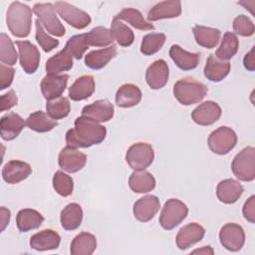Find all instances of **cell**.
<instances>
[{"mask_svg":"<svg viewBox=\"0 0 255 255\" xmlns=\"http://www.w3.org/2000/svg\"><path fill=\"white\" fill-rule=\"evenodd\" d=\"M73 56L64 48L46 62V72L51 75H58L61 72L69 71L73 67Z\"/></svg>","mask_w":255,"mask_h":255,"instance_id":"4dcf8cb0","label":"cell"},{"mask_svg":"<svg viewBox=\"0 0 255 255\" xmlns=\"http://www.w3.org/2000/svg\"><path fill=\"white\" fill-rule=\"evenodd\" d=\"M244 191L243 186L239 181L227 178L221 180L216 187V196L219 201L225 204H232L235 203Z\"/></svg>","mask_w":255,"mask_h":255,"instance_id":"7402d4cb","label":"cell"},{"mask_svg":"<svg viewBox=\"0 0 255 255\" xmlns=\"http://www.w3.org/2000/svg\"><path fill=\"white\" fill-rule=\"evenodd\" d=\"M58 162L59 166L65 171L75 173L86 165L87 155L76 147L67 145L60 151Z\"/></svg>","mask_w":255,"mask_h":255,"instance_id":"8fae6325","label":"cell"},{"mask_svg":"<svg viewBox=\"0 0 255 255\" xmlns=\"http://www.w3.org/2000/svg\"><path fill=\"white\" fill-rule=\"evenodd\" d=\"M207 143L212 152L219 155L227 154L235 147L237 135L231 128L220 127L209 134Z\"/></svg>","mask_w":255,"mask_h":255,"instance_id":"52a82bcc","label":"cell"},{"mask_svg":"<svg viewBox=\"0 0 255 255\" xmlns=\"http://www.w3.org/2000/svg\"><path fill=\"white\" fill-rule=\"evenodd\" d=\"M230 72V63L228 61H221L213 54L209 55L204 66V76L211 82L222 81Z\"/></svg>","mask_w":255,"mask_h":255,"instance_id":"4316f807","label":"cell"},{"mask_svg":"<svg viewBox=\"0 0 255 255\" xmlns=\"http://www.w3.org/2000/svg\"><path fill=\"white\" fill-rule=\"evenodd\" d=\"M233 174L241 181H252L255 178V148L246 146L232 160Z\"/></svg>","mask_w":255,"mask_h":255,"instance_id":"277c9868","label":"cell"},{"mask_svg":"<svg viewBox=\"0 0 255 255\" xmlns=\"http://www.w3.org/2000/svg\"><path fill=\"white\" fill-rule=\"evenodd\" d=\"M18 98L14 90L8 91L6 94L1 96V112L8 111L17 105Z\"/></svg>","mask_w":255,"mask_h":255,"instance_id":"c3c4849f","label":"cell"},{"mask_svg":"<svg viewBox=\"0 0 255 255\" xmlns=\"http://www.w3.org/2000/svg\"><path fill=\"white\" fill-rule=\"evenodd\" d=\"M188 208L184 202L176 198L165 201L160 215L159 224L165 230H171L179 225L187 216Z\"/></svg>","mask_w":255,"mask_h":255,"instance_id":"5b68a950","label":"cell"},{"mask_svg":"<svg viewBox=\"0 0 255 255\" xmlns=\"http://www.w3.org/2000/svg\"><path fill=\"white\" fill-rule=\"evenodd\" d=\"M220 106L213 101H206L197 106L191 113V119L199 126H210L221 117Z\"/></svg>","mask_w":255,"mask_h":255,"instance_id":"5bb4252c","label":"cell"},{"mask_svg":"<svg viewBox=\"0 0 255 255\" xmlns=\"http://www.w3.org/2000/svg\"><path fill=\"white\" fill-rule=\"evenodd\" d=\"M32 173V167L29 163L22 160H10L3 166L2 177L9 184L19 183Z\"/></svg>","mask_w":255,"mask_h":255,"instance_id":"d6986e66","label":"cell"},{"mask_svg":"<svg viewBox=\"0 0 255 255\" xmlns=\"http://www.w3.org/2000/svg\"><path fill=\"white\" fill-rule=\"evenodd\" d=\"M166 37L163 33H149L145 35L140 44V53L144 56H151L157 53L164 45Z\"/></svg>","mask_w":255,"mask_h":255,"instance_id":"ab89813d","label":"cell"},{"mask_svg":"<svg viewBox=\"0 0 255 255\" xmlns=\"http://www.w3.org/2000/svg\"><path fill=\"white\" fill-rule=\"evenodd\" d=\"M169 69L167 63L162 60L154 61L145 72V81L148 87L152 90H159L163 88L168 81Z\"/></svg>","mask_w":255,"mask_h":255,"instance_id":"2e32d148","label":"cell"},{"mask_svg":"<svg viewBox=\"0 0 255 255\" xmlns=\"http://www.w3.org/2000/svg\"><path fill=\"white\" fill-rule=\"evenodd\" d=\"M174 98L183 106H190L201 102L207 94L206 86L192 78L178 80L173 86Z\"/></svg>","mask_w":255,"mask_h":255,"instance_id":"3957f363","label":"cell"},{"mask_svg":"<svg viewBox=\"0 0 255 255\" xmlns=\"http://www.w3.org/2000/svg\"><path fill=\"white\" fill-rule=\"evenodd\" d=\"M115 18L128 22L137 30L149 31L155 29V27L150 22L146 21L142 14L134 8H124L115 16Z\"/></svg>","mask_w":255,"mask_h":255,"instance_id":"e575fe53","label":"cell"},{"mask_svg":"<svg viewBox=\"0 0 255 255\" xmlns=\"http://www.w3.org/2000/svg\"><path fill=\"white\" fill-rule=\"evenodd\" d=\"M61 243L60 235L52 229H44L30 238V247L37 251L54 250L59 247Z\"/></svg>","mask_w":255,"mask_h":255,"instance_id":"603a6c76","label":"cell"},{"mask_svg":"<svg viewBox=\"0 0 255 255\" xmlns=\"http://www.w3.org/2000/svg\"><path fill=\"white\" fill-rule=\"evenodd\" d=\"M87 43L93 47H109L114 43V37L111 31L103 26L93 28L90 32L85 33Z\"/></svg>","mask_w":255,"mask_h":255,"instance_id":"f35d334b","label":"cell"},{"mask_svg":"<svg viewBox=\"0 0 255 255\" xmlns=\"http://www.w3.org/2000/svg\"><path fill=\"white\" fill-rule=\"evenodd\" d=\"M33 12L48 33L56 37L65 35L66 29L56 15L55 5L52 3H36L33 6Z\"/></svg>","mask_w":255,"mask_h":255,"instance_id":"8992f818","label":"cell"},{"mask_svg":"<svg viewBox=\"0 0 255 255\" xmlns=\"http://www.w3.org/2000/svg\"><path fill=\"white\" fill-rule=\"evenodd\" d=\"M156 184L154 176L144 170H134L128 178V185L135 193H147L154 189Z\"/></svg>","mask_w":255,"mask_h":255,"instance_id":"f1b7e54d","label":"cell"},{"mask_svg":"<svg viewBox=\"0 0 255 255\" xmlns=\"http://www.w3.org/2000/svg\"><path fill=\"white\" fill-rule=\"evenodd\" d=\"M25 125V121L16 113L4 115L0 120V133L2 139L13 140L20 134Z\"/></svg>","mask_w":255,"mask_h":255,"instance_id":"44dd1931","label":"cell"},{"mask_svg":"<svg viewBox=\"0 0 255 255\" xmlns=\"http://www.w3.org/2000/svg\"><path fill=\"white\" fill-rule=\"evenodd\" d=\"M6 24L13 36L18 38L29 36L32 25V9L19 1L12 2L7 9Z\"/></svg>","mask_w":255,"mask_h":255,"instance_id":"7a4b0ae2","label":"cell"},{"mask_svg":"<svg viewBox=\"0 0 255 255\" xmlns=\"http://www.w3.org/2000/svg\"><path fill=\"white\" fill-rule=\"evenodd\" d=\"M68 75H51L47 74L40 84V88L44 98L49 101L59 97L65 92L68 85Z\"/></svg>","mask_w":255,"mask_h":255,"instance_id":"9a60e30c","label":"cell"},{"mask_svg":"<svg viewBox=\"0 0 255 255\" xmlns=\"http://www.w3.org/2000/svg\"><path fill=\"white\" fill-rule=\"evenodd\" d=\"M169 56L174 64L182 71L195 69L200 60L199 53H191L183 50L178 45H172L169 49Z\"/></svg>","mask_w":255,"mask_h":255,"instance_id":"cb8c5ba5","label":"cell"},{"mask_svg":"<svg viewBox=\"0 0 255 255\" xmlns=\"http://www.w3.org/2000/svg\"><path fill=\"white\" fill-rule=\"evenodd\" d=\"M205 234V229L198 223L192 222L182 226L177 232L175 241L180 250H185L193 244L199 242Z\"/></svg>","mask_w":255,"mask_h":255,"instance_id":"ac0fdd59","label":"cell"},{"mask_svg":"<svg viewBox=\"0 0 255 255\" xmlns=\"http://www.w3.org/2000/svg\"><path fill=\"white\" fill-rule=\"evenodd\" d=\"M44 221V216L31 208L21 209L16 215V224L20 232H28L39 228Z\"/></svg>","mask_w":255,"mask_h":255,"instance_id":"f546056e","label":"cell"},{"mask_svg":"<svg viewBox=\"0 0 255 255\" xmlns=\"http://www.w3.org/2000/svg\"><path fill=\"white\" fill-rule=\"evenodd\" d=\"M53 187L59 195L67 197L73 193L74 180L67 173L58 170L53 176Z\"/></svg>","mask_w":255,"mask_h":255,"instance_id":"7bdbcfd3","label":"cell"},{"mask_svg":"<svg viewBox=\"0 0 255 255\" xmlns=\"http://www.w3.org/2000/svg\"><path fill=\"white\" fill-rule=\"evenodd\" d=\"M107 135V128L99 123L85 117L76 119L74 128L66 132L67 145L72 147H90L101 143Z\"/></svg>","mask_w":255,"mask_h":255,"instance_id":"6da1fadb","label":"cell"},{"mask_svg":"<svg viewBox=\"0 0 255 255\" xmlns=\"http://www.w3.org/2000/svg\"><path fill=\"white\" fill-rule=\"evenodd\" d=\"M110 31L114 37V40H116L122 47H128L134 41V34L131 29L115 17L112 21Z\"/></svg>","mask_w":255,"mask_h":255,"instance_id":"74e56055","label":"cell"},{"mask_svg":"<svg viewBox=\"0 0 255 255\" xmlns=\"http://www.w3.org/2000/svg\"><path fill=\"white\" fill-rule=\"evenodd\" d=\"M19 50V59L22 69L27 74H33L37 71L40 63V52L38 48L29 41H17Z\"/></svg>","mask_w":255,"mask_h":255,"instance_id":"7c38bea8","label":"cell"},{"mask_svg":"<svg viewBox=\"0 0 255 255\" xmlns=\"http://www.w3.org/2000/svg\"><path fill=\"white\" fill-rule=\"evenodd\" d=\"M96 248V236L89 232H81L73 239L70 252L72 255H91Z\"/></svg>","mask_w":255,"mask_h":255,"instance_id":"d6a6232c","label":"cell"},{"mask_svg":"<svg viewBox=\"0 0 255 255\" xmlns=\"http://www.w3.org/2000/svg\"><path fill=\"white\" fill-rule=\"evenodd\" d=\"M46 111L53 120H61L70 114L71 105L67 98L59 97L47 101Z\"/></svg>","mask_w":255,"mask_h":255,"instance_id":"60d3db41","label":"cell"},{"mask_svg":"<svg viewBox=\"0 0 255 255\" xmlns=\"http://www.w3.org/2000/svg\"><path fill=\"white\" fill-rule=\"evenodd\" d=\"M233 30L237 35L242 37H249L254 34L255 26L249 17L245 15H239L233 21Z\"/></svg>","mask_w":255,"mask_h":255,"instance_id":"bcb514c9","label":"cell"},{"mask_svg":"<svg viewBox=\"0 0 255 255\" xmlns=\"http://www.w3.org/2000/svg\"><path fill=\"white\" fill-rule=\"evenodd\" d=\"M141 91L136 85L124 84L116 93V104L120 108H131L141 100Z\"/></svg>","mask_w":255,"mask_h":255,"instance_id":"83f0119b","label":"cell"},{"mask_svg":"<svg viewBox=\"0 0 255 255\" xmlns=\"http://www.w3.org/2000/svg\"><path fill=\"white\" fill-rule=\"evenodd\" d=\"M61 224L66 230L77 229L83 220L82 206L76 202L67 204L61 211Z\"/></svg>","mask_w":255,"mask_h":255,"instance_id":"1f68e13d","label":"cell"},{"mask_svg":"<svg viewBox=\"0 0 255 255\" xmlns=\"http://www.w3.org/2000/svg\"><path fill=\"white\" fill-rule=\"evenodd\" d=\"M244 218L250 223L255 222V196L251 195L244 203L242 208Z\"/></svg>","mask_w":255,"mask_h":255,"instance_id":"681fc988","label":"cell"},{"mask_svg":"<svg viewBox=\"0 0 255 255\" xmlns=\"http://www.w3.org/2000/svg\"><path fill=\"white\" fill-rule=\"evenodd\" d=\"M154 159L152 146L147 142H136L131 144L126 153V161L134 170H144Z\"/></svg>","mask_w":255,"mask_h":255,"instance_id":"ba28073f","label":"cell"},{"mask_svg":"<svg viewBox=\"0 0 255 255\" xmlns=\"http://www.w3.org/2000/svg\"><path fill=\"white\" fill-rule=\"evenodd\" d=\"M254 48L252 47V49L244 56L243 59V65L245 67L246 70L253 72L255 70V58H254Z\"/></svg>","mask_w":255,"mask_h":255,"instance_id":"f907efd6","label":"cell"},{"mask_svg":"<svg viewBox=\"0 0 255 255\" xmlns=\"http://www.w3.org/2000/svg\"><path fill=\"white\" fill-rule=\"evenodd\" d=\"M160 207V202L155 195H145L133 204V216L140 222H147L151 220L157 213Z\"/></svg>","mask_w":255,"mask_h":255,"instance_id":"e0dca14e","label":"cell"},{"mask_svg":"<svg viewBox=\"0 0 255 255\" xmlns=\"http://www.w3.org/2000/svg\"><path fill=\"white\" fill-rule=\"evenodd\" d=\"M15 75L14 68L10 66H5L4 64L0 65V90H5L10 87L13 82Z\"/></svg>","mask_w":255,"mask_h":255,"instance_id":"7dc6e473","label":"cell"},{"mask_svg":"<svg viewBox=\"0 0 255 255\" xmlns=\"http://www.w3.org/2000/svg\"><path fill=\"white\" fill-rule=\"evenodd\" d=\"M55 8L65 22L78 30L85 29L92 22V18L87 12L68 2L58 1L55 3Z\"/></svg>","mask_w":255,"mask_h":255,"instance_id":"9c48e42d","label":"cell"},{"mask_svg":"<svg viewBox=\"0 0 255 255\" xmlns=\"http://www.w3.org/2000/svg\"><path fill=\"white\" fill-rule=\"evenodd\" d=\"M18 55L12 40L5 33L0 35V61L7 66H13L16 64Z\"/></svg>","mask_w":255,"mask_h":255,"instance_id":"b9f144b4","label":"cell"},{"mask_svg":"<svg viewBox=\"0 0 255 255\" xmlns=\"http://www.w3.org/2000/svg\"><path fill=\"white\" fill-rule=\"evenodd\" d=\"M239 41L233 32H225L221 44L215 52V57L221 61H228L235 56L238 51Z\"/></svg>","mask_w":255,"mask_h":255,"instance_id":"8d00e7d4","label":"cell"},{"mask_svg":"<svg viewBox=\"0 0 255 255\" xmlns=\"http://www.w3.org/2000/svg\"><path fill=\"white\" fill-rule=\"evenodd\" d=\"M0 212H1V231H4L6 226L9 224L10 217H11V212H10L9 209H7L4 206H2L0 208Z\"/></svg>","mask_w":255,"mask_h":255,"instance_id":"816d5d0a","label":"cell"},{"mask_svg":"<svg viewBox=\"0 0 255 255\" xmlns=\"http://www.w3.org/2000/svg\"><path fill=\"white\" fill-rule=\"evenodd\" d=\"M114 112V105L110 101L104 99L85 106L82 110V117L100 124L112 120Z\"/></svg>","mask_w":255,"mask_h":255,"instance_id":"4fadbf2b","label":"cell"},{"mask_svg":"<svg viewBox=\"0 0 255 255\" xmlns=\"http://www.w3.org/2000/svg\"><path fill=\"white\" fill-rule=\"evenodd\" d=\"M26 126L37 132H47L58 126L56 120H53L47 113L37 111L31 114L26 120Z\"/></svg>","mask_w":255,"mask_h":255,"instance_id":"d590c367","label":"cell"},{"mask_svg":"<svg viewBox=\"0 0 255 255\" xmlns=\"http://www.w3.org/2000/svg\"><path fill=\"white\" fill-rule=\"evenodd\" d=\"M181 14V2L178 0L162 1L150 8L147 13L148 22L161 19L176 18Z\"/></svg>","mask_w":255,"mask_h":255,"instance_id":"ffe728a7","label":"cell"},{"mask_svg":"<svg viewBox=\"0 0 255 255\" xmlns=\"http://www.w3.org/2000/svg\"><path fill=\"white\" fill-rule=\"evenodd\" d=\"M65 48L77 60L82 59L85 52L89 49V45L86 40V34H79V35L72 36L68 40Z\"/></svg>","mask_w":255,"mask_h":255,"instance_id":"ee69618b","label":"cell"},{"mask_svg":"<svg viewBox=\"0 0 255 255\" xmlns=\"http://www.w3.org/2000/svg\"><path fill=\"white\" fill-rule=\"evenodd\" d=\"M221 245L232 252L239 251L245 243V232L237 223H226L219 231Z\"/></svg>","mask_w":255,"mask_h":255,"instance_id":"30bf717a","label":"cell"},{"mask_svg":"<svg viewBox=\"0 0 255 255\" xmlns=\"http://www.w3.org/2000/svg\"><path fill=\"white\" fill-rule=\"evenodd\" d=\"M196 43L206 49L214 48L221 37L220 30L211 27L196 25L192 29Z\"/></svg>","mask_w":255,"mask_h":255,"instance_id":"836d02e7","label":"cell"},{"mask_svg":"<svg viewBox=\"0 0 255 255\" xmlns=\"http://www.w3.org/2000/svg\"><path fill=\"white\" fill-rule=\"evenodd\" d=\"M35 26H36L35 38H36L38 44L40 45V47L43 49L44 52H46V53L51 52L52 50H54L55 48L58 47L59 41L57 39H54V38L50 37L45 32L44 27L42 26V24L40 23V21L38 19L35 21Z\"/></svg>","mask_w":255,"mask_h":255,"instance_id":"f6af8a7d","label":"cell"},{"mask_svg":"<svg viewBox=\"0 0 255 255\" xmlns=\"http://www.w3.org/2000/svg\"><path fill=\"white\" fill-rule=\"evenodd\" d=\"M117 56V47L111 45L107 48L94 50L85 56V64L92 70H101Z\"/></svg>","mask_w":255,"mask_h":255,"instance_id":"d4e9b609","label":"cell"},{"mask_svg":"<svg viewBox=\"0 0 255 255\" xmlns=\"http://www.w3.org/2000/svg\"><path fill=\"white\" fill-rule=\"evenodd\" d=\"M95 92V80L91 75L79 77L69 88V97L72 101L79 102L90 98Z\"/></svg>","mask_w":255,"mask_h":255,"instance_id":"484cf974","label":"cell"},{"mask_svg":"<svg viewBox=\"0 0 255 255\" xmlns=\"http://www.w3.org/2000/svg\"><path fill=\"white\" fill-rule=\"evenodd\" d=\"M191 254H214V250L210 247V246H203L202 248H199V249H195L193 251L190 252Z\"/></svg>","mask_w":255,"mask_h":255,"instance_id":"f5cc1de1","label":"cell"}]
</instances>
